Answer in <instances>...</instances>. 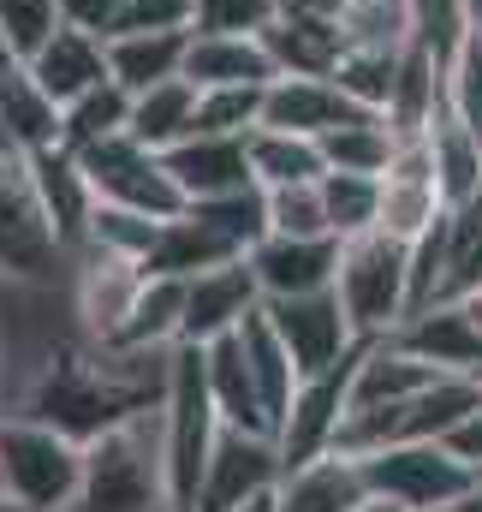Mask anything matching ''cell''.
Returning a JSON list of instances; mask_svg holds the SVG:
<instances>
[{
  "label": "cell",
  "mask_w": 482,
  "mask_h": 512,
  "mask_svg": "<svg viewBox=\"0 0 482 512\" xmlns=\"http://www.w3.org/2000/svg\"><path fill=\"white\" fill-rule=\"evenodd\" d=\"M179 334H185V280L149 274L114 346H125V352H173Z\"/></svg>",
  "instance_id": "83f0119b"
},
{
  "label": "cell",
  "mask_w": 482,
  "mask_h": 512,
  "mask_svg": "<svg viewBox=\"0 0 482 512\" xmlns=\"http://www.w3.org/2000/svg\"><path fill=\"white\" fill-rule=\"evenodd\" d=\"M185 48H191V30H120V36H108V72L137 96L161 78H179Z\"/></svg>",
  "instance_id": "484cf974"
},
{
  "label": "cell",
  "mask_w": 482,
  "mask_h": 512,
  "mask_svg": "<svg viewBox=\"0 0 482 512\" xmlns=\"http://www.w3.org/2000/svg\"><path fill=\"white\" fill-rule=\"evenodd\" d=\"M30 72H36V84L66 108V102H78L84 90H96L102 78H114L108 72V42L102 36H90V30H78V24H60L54 36H48V48L36 54V60H24Z\"/></svg>",
  "instance_id": "7402d4cb"
},
{
  "label": "cell",
  "mask_w": 482,
  "mask_h": 512,
  "mask_svg": "<svg viewBox=\"0 0 482 512\" xmlns=\"http://www.w3.org/2000/svg\"><path fill=\"white\" fill-rule=\"evenodd\" d=\"M322 197H328L334 239L375 233V215H381V179L375 173H322Z\"/></svg>",
  "instance_id": "e575fe53"
},
{
  "label": "cell",
  "mask_w": 482,
  "mask_h": 512,
  "mask_svg": "<svg viewBox=\"0 0 482 512\" xmlns=\"http://www.w3.org/2000/svg\"><path fill=\"white\" fill-rule=\"evenodd\" d=\"M60 12H66V24H78V30L108 42L125 18V0H60Z\"/></svg>",
  "instance_id": "ee69618b"
},
{
  "label": "cell",
  "mask_w": 482,
  "mask_h": 512,
  "mask_svg": "<svg viewBox=\"0 0 482 512\" xmlns=\"http://www.w3.org/2000/svg\"><path fill=\"white\" fill-rule=\"evenodd\" d=\"M399 149V131L387 126V114H352L334 131H322V155H328V173H387Z\"/></svg>",
  "instance_id": "1f68e13d"
},
{
  "label": "cell",
  "mask_w": 482,
  "mask_h": 512,
  "mask_svg": "<svg viewBox=\"0 0 482 512\" xmlns=\"http://www.w3.org/2000/svg\"><path fill=\"white\" fill-rule=\"evenodd\" d=\"M447 447H453L465 465H477V471H482V405L459 423V429H453V435H447Z\"/></svg>",
  "instance_id": "f6af8a7d"
},
{
  "label": "cell",
  "mask_w": 482,
  "mask_h": 512,
  "mask_svg": "<svg viewBox=\"0 0 482 512\" xmlns=\"http://www.w3.org/2000/svg\"><path fill=\"white\" fill-rule=\"evenodd\" d=\"M197 84L179 72V78H161V84H149V90H137L131 96V137L137 143H149V149H173V143H185L191 131H197Z\"/></svg>",
  "instance_id": "4316f807"
},
{
  "label": "cell",
  "mask_w": 482,
  "mask_h": 512,
  "mask_svg": "<svg viewBox=\"0 0 482 512\" xmlns=\"http://www.w3.org/2000/svg\"><path fill=\"white\" fill-rule=\"evenodd\" d=\"M24 161H30V179H36V191H42V209H48L60 245L72 256L84 245V233H90V215H96V191H90L78 155H72V149H42V155H24Z\"/></svg>",
  "instance_id": "44dd1931"
},
{
  "label": "cell",
  "mask_w": 482,
  "mask_h": 512,
  "mask_svg": "<svg viewBox=\"0 0 482 512\" xmlns=\"http://www.w3.org/2000/svg\"><path fill=\"white\" fill-rule=\"evenodd\" d=\"M203 370H209V393H215V411H221V423H227V429H244V435H274L268 405H262V387H256L250 364H244L239 328L203 346Z\"/></svg>",
  "instance_id": "603a6c76"
},
{
  "label": "cell",
  "mask_w": 482,
  "mask_h": 512,
  "mask_svg": "<svg viewBox=\"0 0 482 512\" xmlns=\"http://www.w3.org/2000/svg\"><path fill=\"white\" fill-rule=\"evenodd\" d=\"M363 477H369V495L393 501L405 512H429L447 507L459 495L482 489V471L465 465L447 441H399V447H375V453H358Z\"/></svg>",
  "instance_id": "5b68a950"
},
{
  "label": "cell",
  "mask_w": 482,
  "mask_h": 512,
  "mask_svg": "<svg viewBox=\"0 0 482 512\" xmlns=\"http://www.w3.org/2000/svg\"><path fill=\"white\" fill-rule=\"evenodd\" d=\"M191 24H197V0H125L120 18V30H191Z\"/></svg>",
  "instance_id": "7bdbcfd3"
},
{
  "label": "cell",
  "mask_w": 482,
  "mask_h": 512,
  "mask_svg": "<svg viewBox=\"0 0 482 512\" xmlns=\"http://www.w3.org/2000/svg\"><path fill=\"white\" fill-rule=\"evenodd\" d=\"M358 512H405V507H393V501H381V495H369Z\"/></svg>",
  "instance_id": "c3c4849f"
},
{
  "label": "cell",
  "mask_w": 482,
  "mask_h": 512,
  "mask_svg": "<svg viewBox=\"0 0 482 512\" xmlns=\"http://www.w3.org/2000/svg\"><path fill=\"white\" fill-rule=\"evenodd\" d=\"M84 483V441L66 429L0 411V495L18 512H72Z\"/></svg>",
  "instance_id": "7a4b0ae2"
},
{
  "label": "cell",
  "mask_w": 482,
  "mask_h": 512,
  "mask_svg": "<svg viewBox=\"0 0 482 512\" xmlns=\"http://www.w3.org/2000/svg\"><path fill=\"white\" fill-rule=\"evenodd\" d=\"M233 256H244L233 239H221L197 209H179L173 221H161V233H155V245L143 256V268H149V274L191 280V274H203V268H215V262H233Z\"/></svg>",
  "instance_id": "cb8c5ba5"
},
{
  "label": "cell",
  "mask_w": 482,
  "mask_h": 512,
  "mask_svg": "<svg viewBox=\"0 0 482 512\" xmlns=\"http://www.w3.org/2000/svg\"><path fill=\"white\" fill-rule=\"evenodd\" d=\"M221 411L209 393L203 370V346H173V376L161 399V435H167V483H173V512H197L203 501V477L221 441Z\"/></svg>",
  "instance_id": "3957f363"
},
{
  "label": "cell",
  "mask_w": 482,
  "mask_h": 512,
  "mask_svg": "<svg viewBox=\"0 0 482 512\" xmlns=\"http://www.w3.org/2000/svg\"><path fill=\"white\" fill-rule=\"evenodd\" d=\"M233 512H274V489H268V495H250V501L233 507Z\"/></svg>",
  "instance_id": "7dc6e473"
},
{
  "label": "cell",
  "mask_w": 482,
  "mask_h": 512,
  "mask_svg": "<svg viewBox=\"0 0 482 512\" xmlns=\"http://www.w3.org/2000/svg\"><path fill=\"white\" fill-rule=\"evenodd\" d=\"M262 209H268V233H292V239H322L328 227V197L322 179L304 185H262Z\"/></svg>",
  "instance_id": "d590c367"
},
{
  "label": "cell",
  "mask_w": 482,
  "mask_h": 512,
  "mask_svg": "<svg viewBox=\"0 0 482 512\" xmlns=\"http://www.w3.org/2000/svg\"><path fill=\"white\" fill-rule=\"evenodd\" d=\"M369 340H358L340 364H328L322 376H304L280 429H274V447H280V465H304L316 453H334L346 417H352V376H358V358Z\"/></svg>",
  "instance_id": "ba28073f"
},
{
  "label": "cell",
  "mask_w": 482,
  "mask_h": 512,
  "mask_svg": "<svg viewBox=\"0 0 482 512\" xmlns=\"http://www.w3.org/2000/svg\"><path fill=\"white\" fill-rule=\"evenodd\" d=\"M72 512H173L161 405H143L84 441V483Z\"/></svg>",
  "instance_id": "6da1fadb"
},
{
  "label": "cell",
  "mask_w": 482,
  "mask_h": 512,
  "mask_svg": "<svg viewBox=\"0 0 482 512\" xmlns=\"http://www.w3.org/2000/svg\"><path fill=\"white\" fill-rule=\"evenodd\" d=\"M429 137V161H435V185H441V203L459 209V203H477L482 197V137L453 108L435 114Z\"/></svg>",
  "instance_id": "d4e9b609"
},
{
  "label": "cell",
  "mask_w": 482,
  "mask_h": 512,
  "mask_svg": "<svg viewBox=\"0 0 482 512\" xmlns=\"http://www.w3.org/2000/svg\"><path fill=\"white\" fill-rule=\"evenodd\" d=\"M465 12H471V30L482 36V0H465Z\"/></svg>",
  "instance_id": "681fc988"
},
{
  "label": "cell",
  "mask_w": 482,
  "mask_h": 512,
  "mask_svg": "<svg viewBox=\"0 0 482 512\" xmlns=\"http://www.w3.org/2000/svg\"><path fill=\"white\" fill-rule=\"evenodd\" d=\"M482 292V197L447 209V274H441V304H465Z\"/></svg>",
  "instance_id": "836d02e7"
},
{
  "label": "cell",
  "mask_w": 482,
  "mask_h": 512,
  "mask_svg": "<svg viewBox=\"0 0 482 512\" xmlns=\"http://www.w3.org/2000/svg\"><path fill=\"white\" fill-rule=\"evenodd\" d=\"M369 501L358 453H316L304 465H286L274 483V512H358Z\"/></svg>",
  "instance_id": "9a60e30c"
},
{
  "label": "cell",
  "mask_w": 482,
  "mask_h": 512,
  "mask_svg": "<svg viewBox=\"0 0 482 512\" xmlns=\"http://www.w3.org/2000/svg\"><path fill=\"white\" fill-rule=\"evenodd\" d=\"M155 233H161L155 215H137V209H120V203H102V197H96V215H90L84 245H108V251L137 256V262H143L149 245H155Z\"/></svg>",
  "instance_id": "f35d334b"
},
{
  "label": "cell",
  "mask_w": 482,
  "mask_h": 512,
  "mask_svg": "<svg viewBox=\"0 0 482 512\" xmlns=\"http://www.w3.org/2000/svg\"><path fill=\"white\" fill-rule=\"evenodd\" d=\"M66 268V245L42 209V191L30 179V161L18 149H0V274L18 286H42Z\"/></svg>",
  "instance_id": "8992f818"
},
{
  "label": "cell",
  "mask_w": 482,
  "mask_h": 512,
  "mask_svg": "<svg viewBox=\"0 0 482 512\" xmlns=\"http://www.w3.org/2000/svg\"><path fill=\"white\" fill-rule=\"evenodd\" d=\"M72 155H78V167H84V179H90V191L102 203H120V209L155 215V221H173L179 209H191L185 191H179V179L167 173V155L149 149V143H137L131 131L102 137L90 149H72Z\"/></svg>",
  "instance_id": "52a82bcc"
},
{
  "label": "cell",
  "mask_w": 482,
  "mask_h": 512,
  "mask_svg": "<svg viewBox=\"0 0 482 512\" xmlns=\"http://www.w3.org/2000/svg\"><path fill=\"white\" fill-rule=\"evenodd\" d=\"M387 340H399L411 358L435 364L441 376H482V328L471 304H423Z\"/></svg>",
  "instance_id": "5bb4252c"
},
{
  "label": "cell",
  "mask_w": 482,
  "mask_h": 512,
  "mask_svg": "<svg viewBox=\"0 0 482 512\" xmlns=\"http://www.w3.org/2000/svg\"><path fill=\"white\" fill-rule=\"evenodd\" d=\"M66 268H72V316H78L84 340L114 346L137 292H143V280H149V268L137 256L108 251V245H78L66 256Z\"/></svg>",
  "instance_id": "9c48e42d"
},
{
  "label": "cell",
  "mask_w": 482,
  "mask_h": 512,
  "mask_svg": "<svg viewBox=\"0 0 482 512\" xmlns=\"http://www.w3.org/2000/svg\"><path fill=\"white\" fill-rule=\"evenodd\" d=\"M340 245L334 233L322 239H292V233H262L250 245V268H256V286L262 298H304V292H328L340 280Z\"/></svg>",
  "instance_id": "7c38bea8"
},
{
  "label": "cell",
  "mask_w": 482,
  "mask_h": 512,
  "mask_svg": "<svg viewBox=\"0 0 482 512\" xmlns=\"http://www.w3.org/2000/svg\"><path fill=\"white\" fill-rule=\"evenodd\" d=\"M244 149H250V179L256 185H304V179L328 173L322 137H304V131L256 126V131H244Z\"/></svg>",
  "instance_id": "f546056e"
},
{
  "label": "cell",
  "mask_w": 482,
  "mask_h": 512,
  "mask_svg": "<svg viewBox=\"0 0 482 512\" xmlns=\"http://www.w3.org/2000/svg\"><path fill=\"white\" fill-rule=\"evenodd\" d=\"M262 310V286H256V268L250 256H233V262H215L203 274L185 280V334L179 346H209L221 334L244 328V316Z\"/></svg>",
  "instance_id": "8fae6325"
},
{
  "label": "cell",
  "mask_w": 482,
  "mask_h": 512,
  "mask_svg": "<svg viewBox=\"0 0 482 512\" xmlns=\"http://www.w3.org/2000/svg\"><path fill=\"white\" fill-rule=\"evenodd\" d=\"M280 447L274 435H244V429H221L215 441V459H209V477H203V501L197 512H233L250 495H268L280 483Z\"/></svg>",
  "instance_id": "4fadbf2b"
},
{
  "label": "cell",
  "mask_w": 482,
  "mask_h": 512,
  "mask_svg": "<svg viewBox=\"0 0 482 512\" xmlns=\"http://www.w3.org/2000/svg\"><path fill=\"white\" fill-rule=\"evenodd\" d=\"M60 24H66L60 0H0V36L12 48V60H36Z\"/></svg>",
  "instance_id": "8d00e7d4"
},
{
  "label": "cell",
  "mask_w": 482,
  "mask_h": 512,
  "mask_svg": "<svg viewBox=\"0 0 482 512\" xmlns=\"http://www.w3.org/2000/svg\"><path fill=\"white\" fill-rule=\"evenodd\" d=\"M268 54L280 72H304V78H328L346 54V30L328 12H304V6H280V18L262 30Z\"/></svg>",
  "instance_id": "d6986e66"
},
{
  "label": "cell",
  "mask_w": 482,
  "mask_h": 512,
  "mask_svg": "<svg viewBox=\"0 0 482 512\" xmlns=\"http://www.w3.org/2000/svg\"><path fill=\"white\" fill-rule=\"evenodd\" d=\"M447 108L482 137V36H471L447 66Z\"/></svg>",
  "instance_id": "b9f144b4"
},
{
  "label": "cell",
  "mask_w": 482,
  "mask_h": 512,
  "mask_svg": "<svg viewBox=\"0 0 482 512\" xmlns=\"http://www.w3.org/2000/svg\"><path fill=\"white\" fill-rule=\"evenodd\" d=\"M262 316H268V328L280 334V346L292 352L298 382H304V376H322L328 364H340V358L363 340L334 286H328V292H304V298H262Z\"/></svg>",
  "instance_id": "30bf717a"
},
{
  "label": "cell",
  "mask_w": 482,
  "mask_h": 512,
  "mask_svg": "<svg viewBox=\"0 0 482 512\" xmlns=\"http://www.w3.org/2000/svg\"><path fill=\"white\" fill-rule=\"evenodd\" d=\"M429 512H482V489L459 495V501H447V507H429Z\"/></svg>",
  "instance_id": "bcb514c9"
},
{
  "label": "cell",
  "mask_w": 482,
  "mask_h": 512,
  "mask_svg": "<svg viewBox=\"0 0 482 512\" xmlns=\"http://www.w3.org/2000/svg\"><path fill=\"white\" fill-rule=\"evenodd\" d=\"M0 66H12V48H6V36H0Z\"/></svg>",
  "instance_id": "816d5d0a"
},
{
  "label": "cell",
  "mask_w": 482,
  "mask_h": 512,
  "mask_svg": "<svg viewBox=\"0 0 482 512\" xmlns=\"http://www.w3.org/2000/svg\"><path fill=\"white\" fill-rule=\"evenodd\" d=\"M262 90L268 84H221V90H203L197 96V131H244L262 126Z\"/></svg>",
  "instance_id": "ab89813d"
},
{
  "label": "cell",
  "mask_w": 482,
  "mask_h": 512,
  "mask_svg": "<svg viewBox=\"0 0 482 512\" xmlns=\"http://www.w3.org/2000/svg\"><path fill=\"white\" fill-rule=\"evenodd\" d=\"M131 126V90L120 78H102L96 90H84L78 102H66V120H60V149H90L102 137H120Z\"/></svg>",
  "instance_id": "d6a6232c"
},
{
  "label": "cell",
  "mask_w": 482,
  "mask_h": 512,
  "mask_svg": "<svg viewBox=\"0 0 482 512\" xmlns=\"http://www.w3.org/2000/svg\"><path fill=\"white\" fill-rule=\"evenodd\" d=\"M352 328L363 340H387L411 316V245L387 239L381 227L340 245V280H334Z\"/></svg>",
  "instance_id": "277c9868"
},
{
  "label": "cell",
  "mask_w": 482,
  "mask_h": 512,
  "mask_svg": "<svg viewBox=\"0 0 482 512\" xmlns=\"http://www.w3.org/2000/svg\"><path fill=\"white\" fill-rule=\"evenodd\" d=\"M60 120H66V108L36 84V72L24 60L0 66V131H6V149H18V155L60 149Z\"/></svg>",
  "instance_id": "ac0fdd59"
},
{
  "label": "cell",
  "mask_w": 482,
  "mask_h": 512,
  "mask_svg": "<svg viewBox=\"0 0 482 512\" xmlns=\"http://www.w3.org/2000/svg\"><path fill=\"white\" fill-rule=\"evenodd\" d=\"M0 149H6V131H0Z\"/></svg>",
  "instance_id": "f5cc1de1"
},
{
  "label": "cell",
  "mask_w": 482,
  "mask_h": 512,
  "mask_svg": "<svg viewBox=\"0 0 482 512\" xmlns=\"http://www.w3.org/2000/svg\"><path fill=\"white\" fill-rule=\"evenodd\" d=\"M161 155H167V173L179 179L185 203H209V197H227V191L256 185L250 179V149L233 131H191L185 143H173Z\"/></svg>",
  "instance_id": "2e32d148"
},
{
  "label": "cell",
  "mask_w": 482,
  "mask_h": 512,
  "mask_svg": "<svg viewBox=\"0 0 482 512\" xmlns=\"http://www.w3.org/2000/svg\"><path fill=\"white\" fill-rule=\"evenodd\" d=\"M286 0H197L191 30H227V36H262L280 18Z\"/></svg>",
  "instance_id": "60d3db41"
},
{
  "label": "cell",
  "mask_w": 482,
  "mask_h": 512,
  "mask_svg": "<svg viewBox=\"0 0 482 512\" xmlns=\"http://www.w3.org/2000/svg\"><path fill=\"white\" fill-rule=\"evenodd\" d=\"M352 114H375L358 108L334 78H304V72H280L268 90H262V126L274 131H304V137H322Z\"/></svg>",
  "instance_id": "e0dca14e"
},
{
  "label": "cell",
  "mask_w": 482,
  "mask_h": 512,
  "mask_svg": "<svg viewBox=\"0 0 482 512\" xmlns=\"http://www.w3.org/2000/svg\"><path fill=\"white\" fill-rule=\"evenodd\" d=\"M239 346H244V364H250L256 387H262L268 423L280 429V417H286V405H292V393H298V364H292V352L280 346V334L268 328V316H262V310H250V316H244Z\"/></svg>",
  "instance_id": "4dcf8cb0"
},
{
  "label": "cell",
  "mask_w": 482,
  "mask_h": 512,
  "mask_svg": "<svg viewBox=\"0 0 482 512\" xmlns=\"http://www.w3.org/2000/svg\"><path fill=\"white\" fill-rule=\"evenodd\" d=\"M185 78L197 90H221V84H274L280 66L268 54L262 36H227V30H191L185 48Z\"/></svg>",
  "instance_id": "ffe728a7"
},
{
  "label": "cell",
  "mask_w": 482,
  "mask_h": 512,
  "mask_svg": "<svg viewBox=\"0 0 482 512\" xmlns=\"http://www.w3.org/2000/svg\"><path fill=\"white\" fill-rule=\"evenodd\" d=\"M465 304H471V316H477V328H482V292H471Z\"/></svg>",
  "instance_id": "f907efd6"
},
{
  "label": "cell",
  "mask_w": 482,
  "mask_h": 512,
  "mask_svg": "<svg viewBox=\"0 0 482 512\" xmlns=\"http://www.w3.org/2000/svg\"><path fill=\"white\" fill-rule=\"evenodd\" d=\"M221 239H233L239 251H250L262 233H268V209H262V185H244V191H227V197H209V203H191Z\"/></svg>",
  "instance_id": "74e56055"
},
{
  "label": "cell",
  "mask_w": 482,
  "mask_h": 512,
  "mask_svg": "<svg viewBox=\"0 0 482 512\" xmlns=\"http://www.w3.org/2000/svg\"><path fill=\"white\" fill-rule=\"evenodd\" d=\"M441 376L435 364L411 358L399 340H369L358 358V376H352V411L363 405H393V399H411L417 387H429Z\"/></svg>",
  "instance_id": "f1b7e54d"
}]
</instances>
